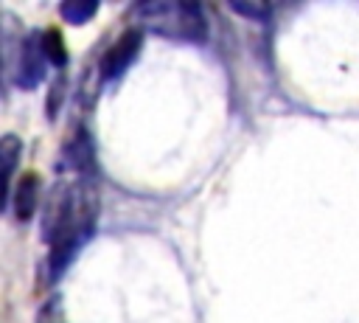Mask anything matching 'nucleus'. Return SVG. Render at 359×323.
Masks as SVG:
<instances>
[{"label":"nucleus","mask_w":359,"mask_h":323,"mask_svg":"<svg viewBox=\"0 0 359 323\" xmlns=\"http://www.w3.org/2000/svg\"><path fill=\"white\" fill-rule=\"evenodd\" d=\"M22 154V143L17 135H6L0 143V160H3V183H6V205L11 199V180H14V169H17V157Z\"/></svg>","instance_id":"423d86ee"},{"label":"nucleus","mask_w":359,"mask_h":323,"mask_svg":"<svg viewBox=\"0 0 359 323\" xmlns=\"http://www.w3.org/2000/svg\"><path fill=\"white\" fill-rule=\"evenodd\" d=\"M140 42H143L140 28H126V31L109 45V51L104 53V59H101V79H115V76H121V73L132 65V59L137 56Z\"/></svg>","instance_id":"7ed1b4c3"},{"label":"nucleus","mask_w":359,"mask_h":323,"mask_svg":"<svg viewBox=\"0 0 359 323\" xmlns=\"http://www.w3.org/2000/svg\"><path fill=\"white\" fill-rule=\"evenodd\" d=\"M42 48H45L48 62H53V65H65L67 62V51L62 45V34L56 28H50V31L42 34Z\"/></svg>","instance_id":"0eeeda50"},{"label":"nucleus","mask_w":359,"mask_h":323,"mask_svg":"<svg viewBox=\"0 0 359 323\" xmlns=\"http://www.w3.org/2000/svg\"><path fill=\"white\" fill-rule=\"evenodd\" d=\"M95 8H98L95 3H87V0H84V3H76V0H70V3H62L59 11H62V17H65L67 22L81 25V22H87V20L95 14Z\"/></svg>","instance_id":"6e6552de"},{"label":"nucleus","mask_w":359,"mask_h":323,"mask_svg":"<svg viewBox=\"0 0 359 323\" xmlns=\"http://www.w3.org/2000/svg\"><path fill=\"white\" fill-rule=\"evenodd\" d=\"M230 8H233L236 14H241V17L255 20V22H264V20L272 14V8H269L266 3H230Z\"/></svg>","instance_id":"9d476101"},{"label":"nucleus","mask_w":359,"mask_h":323,"mask_svg":"<svg viewBox=\"0 0 359 323\" xmlns=\"http://www.w3.org/2000/svg\"><path fill=\"white\" fill-rule=\"evenodd\" d=\"M146 31L177 39V42H202L208 37L205 11L188 0H149L135 8Z\"/></svg>","instance_id":"f03ea898"},{"label":"nucleus","mask_w":359,"mask_h":323,"mask_svg":"<svg viewBox=\"0 0 359 323\" xmlns=\"http://www.w3.org/2000/svg\"><path fill=\"white\" fill-rule=\"evenodd\" d=\"M36 202H39V180H36L34 171H25V174L20 177V183H17V188L11 191L8 205L14 208V216H17L20 222H25V219L34 216Z\"/></svg>","instance_id":"39448f33"},{"label":"nucleus","mask_w":359,"mask_h":323,"mask_svg":"<svg viewBox=\"0 0 359 323\" xmlns=\"http://www.w3.org/2000/svg\"><path fill=\"white\" fill-rule=\"evenodd\" d=\"M95 191L87 183H73L53 205V213L48 219V228L42 230L48 244H50V270L53 275H59L73 250L93 233V222H95Z\"/></svg>","instance_id":"f257e3e1"},{"label":"nucleus","mask_w":359,"mask_h":323,"mask_svg":"<svg viewBox=\"0 0 359 323\" xmlns=\"http://www.w3.org/2000/svg\"><path fill=\"white\" fill-rule=\"evenodd\" d=\"M70 166H76V169H87L90 166V140H87V132L84 129H79L76 132V138H73V143H70Z\"/></svg>","instance_id":"1a4fd4ad"},{"label":"nucleus","mask_w":359,"mask_h":323,"mask_svg":"<svg viewBox=\"0 0 359 323\" xmlns=\"http://www.w3.org/2000/svg\"><path fill=\"white\" fill-rule=\"evenodd\" d=\"M48 56L42 48V34H31L22 48H20V62H17V84L20 87H34L42 81V67H45Z\"/></svg>","instance_id":"20e7f679"}]
</instances>
